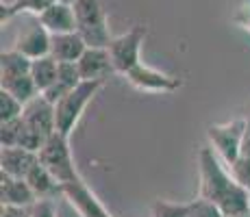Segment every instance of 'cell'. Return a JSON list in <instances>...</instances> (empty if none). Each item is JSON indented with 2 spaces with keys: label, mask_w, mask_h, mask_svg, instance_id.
I'll list each match as a JSON object with an SVG mask.
<instances>
[{
  "label": "cell",
  "mask_w": 250,
  "mask_h": 217,
  "mask_svg": "<svg viewBox=\"0 0 250 217\" xmlns=\"http://www.w3.org/2000/svg\"><path fill=\"white\" fill-rule=\"evenodd\" d=\"M74 13L79 24L76 31L85 39L87 48H109L113 37L109 33V20L103 0H76Z\"/></svg>",
  "instance_id": "2"
},
{
  "label": "cell",
  "mask_w": 250,
  "mask_h": 217,
  "mask_svg": "<svg viewBox=\"0 0 250 217\" xmlns=\"http://www.w3.org/2000/svg\"><path fill=\"white\" fill-rule=\"evenodd\" d=\"M87 50L85 39L76 33H61V35H52L50 43V57L57 59L59 63H76Z\"/></svg>",
  "instance_id": "15"
},
{
  "label": "cell",
  "mask_w": 250,
  "mask_h": 217,
  "mask_svg": "<svg viewBox=\"0 0 250 217\" xmlns=\"http://www.w3.org/2000/svg\"><path fill=\"white\" fill-rule=\"evenodd\" d=\"M22 119L31 130H35L40 137L50 139L57 133V118H55V104L46 100L44 96H37L35 100L24 107Z\"/></svg>",
  "instance_id": "8"
},
{
  "label": "cell",
  "mask_w": 250,
  "mask_h": 217,
  "mask_svg": "<svg viewBox=\"0 0 250 217\" xmlns=\"http://www.w3.org/2000/svg\"><path fill=\"white\" fill-rule=\"evenodd\" d=\"M0 217H31V209H24V206H4L2 204Z\"/></svg>",
  "instance_id": "27"
},
{
  "label": "cell",
  "mask_w": 250,
  "mask_h": 217,
  "mask_svg": "<svg viewBox=\"0 0 250 217\" xmlns=\"http://www.w3.org/2000/svg\"><path fill=\"white\" fill-rule=\"evenodd\" d=\"M233 178L244 187V189L250 191V157H239L233 165H229Z\"/></svg>",
  "instance_id": "25"
},
{
  "label": "cell",
  "mask_w": 250,
  "mask_h": 217,
  "mask_svg": "<svg viewBox=\"0 0 250 217\" xmlns=\"http://www.w3.org/2000/svg\"><path fill=\"white\" fill-rule=\"evenodd\" d=\"M0 202L4 206H24V209H31L37 202V196L33 194L26 178L0 174Z\"/></svg>",
  "instance_id": "12"
},
{
  "label": "cell",
  "mask_w": 250,
  "mask_h": 217,
  "mask_svg": "<svg viewBox=\"0 0 250 217\" xmlns=\"http://www.w3.org/2000/svg\"><path fill=\"white\" fill-rule=\"evenodd\" d=\"M187 217H224V213L213 204V202L205 200V197H196L189 202V213Z\"/></svg>",
  "instance_id": "24"
},
{
  "label": "cell",
  "mask_w": 250,
  "mask_h": 217,
  "mask_svg": "<svg viewBox=\"0 0 250 217\" xmlns=\"http://www.w3.org/2000/svg\"><path fill=\"white\" fill-rule=\"evenodd\" d=\"M233 217H250V213H246V215H233Z\"/></svg>",
  "instance_id": "30"
},
{
  "label": "cell",
  "mask_w": 250,
  "mask_h": 217,
  "mask_svg": "<svg viewBox=\"0 0 250 217\" xmlns=\"http://www.w3.org/2000/svg\"><path fill=\"white\" fill-rule=\"evenodd\" d=\"M104 83H94V80H83L76 89H72L68 96L55 104V118H57V133L70 137L76 124L81 122L87 104L94 100V96L100 91Z\"/></svg>",
  "instance_id": "3"
},
{
  "label": "cell",
  "mask_w": 250,
  "mask_h": 217,
  "mask_svg": "<svg viewBox=\"0 0 250 217\" xmlns=\"http://www.w3.org/2000/svg\"><path fill=\"white\" fill-rule=\"evenodd\" d=\"M248 119H230L224 124H211L207 128V137H209L211 148L215 150L220 158L227 165H233L242 154V143H244V135H246Z\"/></svg>",
  "instance_id": "5"
},
{
  "label": "cell",
  "mask_w": 250,
  "mask_h": 217,
  "mask_svg": "<svg viewBox=\"0 0 250 217\" xmlns=\"http://www.w3.org/2000/svg\"><path fill=\"white\" fill-rule=\"evenodd\" d=\"M37 161H40L37 152L24 148H0V174L7 176L26 178Z\"/></svg>",
  "instance_id": "14"
},
{
  "label": "cell",
  "mask_w": 250,
  "mask_h": 217,
  "mask_svg": "<svg viewBox=\"0 0 250 217\" xmlns=\"http://www.w3.org/2000/svg\"><path fill=\"white\" fill-rule=\"evenodd\" d=\"M50 43H52V35L48 33V28L44 24L35 18V22L28 24L20 35H18L16 43H13V50L22 52L24 57L35 61V59H42V57L50 55Z\"/></svg>",
  "instance_id": "10"
},
{
  "label": "cell",
  "mask_w": 250,
  "mask_h": 217,
  "mask_svg": "<svg viewBox=\"0 0 250 217\" xmlns=\"http://www.w3.org/2000/svg\"><path fill=\"white\" fill-rule=\"evenodd\" d=\"M24 113V104L16 96L7 94V91L0 89V122H11V119L22 118Z\"/></svg>",
  "instance_id": "22"
},
{
  "label": "cell",
  "mask_w": 250,
  "mask_h": 217,
  "mask_svg": "<svg viewBox=\"0 0 250 217\" xmlns=\"http://www.w3.org/2000/svg\"><path fill=\"white\" fill-rule=\"evenodd\" d=\"M79 70L83 80H94V83H104L111 74H115V67L111 63L107 48H87L85 55L79 61Z\"/></svg>",
  "instance_id": "11"
},
{
  "label": "cell",
  "mask_w": 250,
  "mask_h": 217,
  "mask_svg": "<svg viewBox=\"0 0 250 217\" xmlns=\"http://www.w3.org/2000/svg\"><path fill=\"white\" fill-rule=\"evenodd\" d=\"M235 22H237L242 28L250 31V4H248V7H244L242 11H239L237 16H235Z\"/></svg>",
  "instance_id": "28"
},
{
  "label": "cell",
  "mask_w": 250,
  "mask_h": 217,
  "mask_svg": "<svg viewBox=\"0 0 250 217\" xmlns=\"http://www.w3.org/2000/svg\"><path fill=\"white\" fill-rule=\"evenodd\" d=\"M31 65L33 61L28 57H24L22 52L13 50V48L11 50H2V55H0V83L31 74Z\"/></svg>",
  "instance_id": "17"
},
{
  "label": "cell",
  "mask_w": 250,
  "mask_h": 217,
  "mask_svg": "<svg viewBox=\"0 0 250 217\" xmlns=\"http://www.w3.org/2000/svg\"><path fill=\"white\" fill-rule=\"evenodd\" d=\"M24 122L22 118L11 119V122H0V148H18L20 146Z\"/></svg>",
  "instance_id": "21"
},
{
  "label": "cell",
  "mask_w": 250,
  "mask_h": 217,
  "mask_svg": "<svg viewBox=\"0 0 250 217\" xmlns=\"http://www.w3.org/2000/svg\"><path fill=\"white\" fill-rule=\"evenodd\" d=\"M57 74H59V61L52 59L50 55L42 57V59H35L31 65V76H33V80H35L40 94H44L48 87L55 85Z\"/></svg>",
  "instance_id": "18"
},
{
  "label": "cell",
  "mask_w": 250,
  "mask_h": 217,
  "mask_svg": "<svg viewBox=\"0 0 250 217\" xmlns=\"http://www.w3.org/2000/svg\"><path fill=\"white\" fill-rule=\"evenodd\" d=\"M31 217H57L55 202H48V200H37L35 204L31 206Z\"/></svg>",
  "instance_id": "26"
},
{
  "label": "cell",
  "mask_w": 250,
  "mask_h": 217,
  "mask_svg": "<svg viewBox=\"0 0 250 217\" xmlns=\"http://www.w3.org/2000/svg\"><path fill=\"white\" fill-rule=\"evenodd\" d=\"M57 2H63V4H72V7H74V2H76V0H57Z\"/></svg>",
  "instance_id": "29"
},
{
  "label": "cell",
  "mask_w": 250,
  "mask_h": 217,
  "mask_svg": "<svg viewBox=\"0 0 250 217\" xmlns=\"http://www.w3.org/2000/svg\"><path fill=\"white\" fill-rule=\"evenodd\" d=\"M198 174L200 197L213 202L224 217L250 213V191L235 180L229 165L211 146H203L198 150Z\"/></svg>",
  "instance_id": "1"
},
{
  "label": "cell",
  "mask_w": 250,
  "mask_h": 217,
  "mask_svg": "<svg viewBox=\"0 0 250 217\" xmlns=\"http://www.w3.org/2000/svg\"><path fill=\"white\" fill-rule=\"evenodd\" d=\"M146 39V26H133L131 31L113 37L109 43V57L115 67V74L126 76L142 63V43Z\"/></svg>",
  "instance_id": "6"
},
{
  "label": "cell",
  "mask_w": 250,
  "mask_h": 217,
  "mask_svg": "<svg viewBox=\"0 0 250 217\" xmlns=\"http://www.w3.org/2000/svg\"><path fill=\"white\" fill-rule=\"evenodd\" d=\"M0 89L7 91V94H11V96H16L24 107L40 96V89H37V85H35V80H33L31 74L20 76V79H13V80H7V83H0Z\"/></svg>",
  "instance_id": "20"
},
{
  "label": "cell",
  "mask_w": 250,
  "mask_h": 217,
  "mask_svg": "<svg viewBox=\"0 0 250 217\" xmlns=\"http://www.w3.org/2000/svg\"><path fill=\"white\" fill-rule=\"evenodd\" d=\"M63 197L79 211L81 217H113L103 206V202L96 197V194L89 189L83 178L63 185Z\"/></svg>",
  "instance_id": "9"
},
{
  "label": "cell",
  "mask_w": 250,
  "mask_h": 217,
  "mask_svg": "<svg viewBox=\"0 0 250 217\" xmlns=\"http://www.w3.org/2000/svg\"><path fill=\"white\" fill-rule=\"evenodd\" d=\"M124 79L128 80L135 89L139 91H148V94H172V91H179L183 87V80L176 76H170L161 70L139 63L135 70H131Z\"/></svg>",
  "instance_id": "7"
},
{
  "label": "cell",
  "mask_w": 250,
  "mask_h": 217,
  "mask_svg": "<svg viewBox=\"0 0 250 217\" xmlns=\"http://www.w3.org/2000/svg\"><path fill=\"white\" fill-rule=\"evenodd\" d=\"M189 202H167L157 200L152 204V217H187Z\"/></svg>",
  "instance_id": "23"
},
{
  "label": "cell",
  "mask_w": 250,
  "mask_h": 217,
  "mask_svg": "<svg viewBox=\"0 0 250 217\" xmlns=\"http://www.w3.org/2000/svg\"><path fill=\"white\" fill-rule=\"evenodd\" d=\"M40 157V163L46 167L61 185H68V182H74L79 178H83L79 174L74 165V157H72L70 150V137L61 133H55L50 139H46V143L42 146V150L37 152Z\"/></svg>",
  "instance_id": "4"
},
{
  "label": "cell",
  "mask_w": 250,
  "mask_h": 217,
  "mask_svg": "<svg viewBox=\"0 0 250 217\" xmlns=\"http://www.w3.org/2000/svg\"><path fill=\"white\" fill-rule=\"evenodd\" d=\"M44 26L48 28L50 35H61V33H76L79 24H76V13L72 4H63V2H52L50 7L37 18Z\"/></svg>",
  "instance_id": "13"
},
{
  "label": "cell",
  "mask_w": 250,
  "mask_h": 217,
  "mask_svg": "<svg viewBox=\"0 0 250 217\" xmlns=\"http://www.w3.org/2000/svg\"><path fill=\"white\" fill-rule=\"evenodd\" d=\"M26 182L31 185V189H33V194L37 196V200L55 202L57 197H63V185H61L40 161H37L35 165H33V170L28 172Z\"/></svg>",
  "instance_id": "16"
},
{
  "label": "cell",
  "mask_w": 250,
  "mask_h": 217,
  "mask_svg": "<svg viewBox=\"0 0 250 217\" xmlns=\"http://www.w3.org/2000/svg\"><path fill=\"white\" fill-rule=\"evenodd\" d=\"M55 0H11L9 4H0V18L4 20H11L13 16H20V13H31V16L40 18Z\"/></svg>",
  "instance_id": "19"
}]
</instances>
